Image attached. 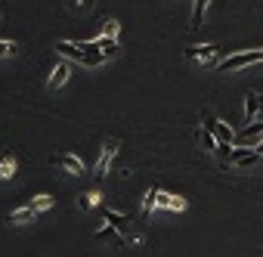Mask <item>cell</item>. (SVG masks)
Masks as SVG:
<instances>
[{
    "mask_svg": "<svg viewBox=\"0 0 263 257\" xmlns=\"http://www.w3.org/2000/svg\"><path fill=\"white\" fill-rule=\"evenodd\" d=\"M251 62H263V50H248V53L226 56L223 62H217V71H235V68H245Z\"/></svg>",
    "mask_w": 263,
    "mask_h": 257,
    "instance_id": "cell-3",
    "label": "cell"
},
{
    "mask_svg": "<svg viewBox=\"0 0 263 257\" xmlns=\"http://www.w3.org/2000/svg\"><path fill=\"white\" fill-rule=\"evenodd\" d=\"M195 140H198V143H201V146H204L208 152H217V143H220V140H217V137H214V134L208 131V127H201V131L195 134Z\"/></svg>",
    "mask_w": 263,
    "mask_h": 257,
    "instance_id": "cell-13",
    "label": "cell"
},
{
    "mask_svg": "<svg viewBox=\"0 0 263 257\" xmlns=\"http://www.w3.org/2000/svg\"><path fill=\"white\" fill-rule=\"evenodd\" d=\"M93 205H99V192H87L84 195V208H93Z\"/></svg>",
    "mask_w": 263,
    "mask_h": 257,
    "instance_id": "cell-20",
    "label": "cell"
},
{
    "mask_svg": "<svg viewBox=\"0 0 263 257\" xmlns=\"http://www.w3.org/2000/svg\"><path fill=\"white\" fill-rule=\"evenodd\" d=\"M220 53L217 44H201V47H189L186 50V59H198V62H214V56Z\"/></svg>",
    "mask_w": 263,
    "mask_h": 257,
    "instance_id": "cell-7",
    "label": "cell"
},
{
    "mask_svg": "<svg viewBox=\"0 0 263 257\" xmlns=\"http://www.w3.org/2000/svg\"><path fill=\"white\" fill-rule=\"evenodd\" d=\"M16 50H19V44H13V41H0V59L16 56Z\"/></svg>",
    "mask_w": 263,
    "mask_h": 257,
    "instance_id": "cell-18",
    "label": "cell"
},
{
    "mask_svg": "<svg viewBox=\"0 0 263 257\" xmlns=\"http://www.w3.org/2000/svg\"><path fill=\"white\" fill-rule=\"evenodd\" d=\"M260 134H263V124H251L241 137H235V143H238V146H248V143H251V140H257Z\"/></svg>",
    "mask_w": 263,
    "mask_h": 257,
    "instance_id": "cell-16",
    "label": "cell"
},
{
    "mask_svg": "<svg viewBox=\"0 0 263 257\" xmlns=\"http://www.w3.org/2000/svg\"><path fill=\"white\" fill-rule=\"evenodd\" d=\"M260 105H263V96H260V93H248V96H245V118L254 121V115L260 112Z\"/></svg>",
    "mask_w": 263,
    "mask_h": 257,
    "instance_id": "cell-11",
    "label": "cell"
},
{
    "mask_svg": "<svg viewBox=\"0 0 263 257\" xmlns=\"http://www.w3.org/2000/svg\"><path fill=\"white\" fill-rule=\"evenodd\" d=\"M105 38H118V22H115V19L105 22Z\"/></svg>",
    "mask_w": 263,
    "mask_h": 257,
    "instance_id": "cell-19",
    "label": "cell"
},
{
    "mask_svg": "<svg viewBox=\"0 0 263 257\" xmlns=\"http://www.w3.org/2000/svg\"><path fill=\"white\" fill-rule=\"evenodd\" d=\"M16 177V158L7 155V158H0V180H13Z\"/></svg>",
    "mask_w": 263,
    "mask_h": 257,
    "instance_id": "cell-15",
    "label": "cell"
},
{
    "mask_svg": "<svg viewBox=\"0 0 263 257\" xmlns=\"http://www.w3.org/2000/svg\"><path fill=\"white\" fill-rule=\"evenodd\" d=\"M53 161H56L59 168H65L68 174H84V164H81V158H74L71 152H62V155H56Z\"/></svg>",
    "mask_w": 263,
    "mask_h": 257,
    "instance_id": "cell-10",
    "label": "cell"
},
{
    "mask_svg": "<svg viewBox=\"0 0 263 257\" xmlns=\"http://www.w3.org/2000/svg\"><path fill=\"white\" fill-rule=\"evenodd\" d=\"M53 205V198L50 195H37L31 205H25V208H19V211H13L10 217H7V223H25V220H31V217H37L41 211H47Z\"/></svg>",
    "mask_w": 263,
    "mask_h": 257,
    "instance_id": "cell-2",
    "label": "cell"
},
{
    "mask_svg": "<svg viewBox=\"0 0 263 257\" xmlns=\"http://www.w3.org/2000/svg\"><path fill=\"white\" fill-rule=\"evenodd\" d=\"M68 71H71V65H68L65 59H59V62L53 65V71H50V81H47V87H50V90H59V87L68 81Z\"/></svg>",
    "mask_w": 263,
    "mask_h": 257,
    "instance_id": "cell-8",
    "label": "cell"
},
{
    "mask_svg": "<svg viewBox=\"0 0 263 257\" xmlns=\"http://www.w3.org/2000/svg\"><path fill=\"white\" fill-rule=\"evenodd\" d=\"M257 155H260V158H263V143H260V146H257Z\"/></svg>",
    "mask_w": 263,
    "mask_h": 257,
    "instance_id": "cell-21",
    "label": "cell"
},
{
    "mask_svg": "<svg viewBox=\"0 0 263 257\" xmlns=\"http://www.w3.org/2000/svg\"><path fill=\"white\" fill-rule=\"evenodd\" d=\"M96 238H111V242L124 245V235H121V232H118V229H115L108 220H105V226H99V229H96Z\"/></svg>",
    "mask_w": 263,
    "mask_h": 257,
    "instance_id": "cell-14",
    "label": "cell"
},
{
    "mask_svg": "<svg viewBox=\"0 0 263 257\" xmlns=\"http://www.w3.org/2000/svg\"><path fill=\"white\" fill-rule=\"evenodd\" d=\"M56 50H59L62 56H71V59L87 62V65H99V62H105V53H90L87 44H68V41H62V44H56Z\"/></svg>",
    "mask_w": 263,
    "mask_h": 257,
    "instance_id": "cell-1",
    "label": "cell"
},
{
    "mask_svg": "<svg viewBox=\"0 0 263 257\" xmlns=\"http://www.w3.org/2000/svg\"><path fill=\"white\" fill-rule=\"evenodd\" d=\"M257 161H260L257 149H248V146H235L226 158V164H238V168H248V164H257Z\"/></svg>",
    "mask_w": 263,
    "mask_h": 257,
    "instance_id": "cell-5",
    "label": "cell"
},
{
    "mask_svg": "<svg viewBox=\"0 0 263 257\" xmlns=\"http://www.w3.org/2000/svg\"><path fill=\"white\" fill-rule=\"evenodd\" d=\"M105 220L121 232V235H130L134 232V220H130L127 214H121V211H111V208H105Z\"/></svg>",
    "mask_w": 263,
    "mask_h": 257,
    "instance_id": "cell-6",
    "label": "cell"
},
{
    "mask_svg": "<svg viewBox=\"0 0 263 257\" xmlns=\"http://www.w3.org/2000/svg\"><path fill=\"white\" fill-rule=\"evenodd\" d=\"M158 205V189L155 186H149L146 189V195H143V220H149L152 217V208Z\"/></svg>",
    "mask_w": 263,
    "mask_h": 257,
    "instance_id": "cell-12",
    "label": "cell"
},
{
    "mask_svg": "<svg viewBox=\"0 0 263 257\" xmlns=\"http://www.w3.org/2000/svg\"><path fill=\"white\" fill-rule=\"evenodd\" d=\"M201 124L208 127V131H211L217 140H223V143H235V131H232L229 124H223L214 112H201Z\"/></svg>",
    "mask_w": 263,
    "mask_h": 257,
    "instance_id": "cell-4",
    "label": "cell"
},
{
    "mask_svg": "<svg viewBox=\"0 0 263 257\" xmlns=\"http://www.w3.org/2000/svg\"><path fill=\"white\" fill-rule=\"evenodd\" d=\"M115 155H118V143L111 140V143L102 146V155H99V161H96V174H99V177H105V171H108V164H111Z\"/></svg>",
    "mask_w": 263,
    "mask_h": 257,
    "instance_id": "cell-9",
    "label": "cell"
},
{
    "mask_svg": "<svg viewBox=\"0 0 263 257\" xmlns=\"http://www.w3.org/2000/svg\"><path fill=\"white\" fill-rule=\"evenodd\" d=\"M208 4H211V0H195V7H192V25H189L192 31H195V28L201 25V16H204V10H208Z\"/></svg>",
    "mask_w": 263,
    "mask_h": 257,
    "instance_id": "cell-17",
    "label": "cell"
}]
</instances>
